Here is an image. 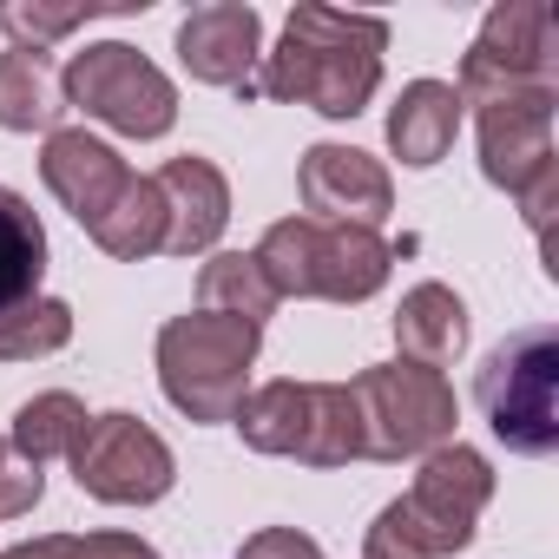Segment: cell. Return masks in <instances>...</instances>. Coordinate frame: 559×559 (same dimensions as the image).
<instances>
[{
  "label": "cell",
  "mask_w": 559,
  "mask_h": 559,
  "mask_svg": "<svg viewBox=\"0 0 559 559\" xmlns=\"http://www.w3.org/2000/svg\"><path fill=\"white\" fill-rule=\"evenodd\" d=\"M454 132H461V99H454L448 80H415V86H402V99H395V112H389V152H395L402 165H415V171L441 165L448 145H454Z\"/></svg>",
  "instance_id": "cell-15"
},
{
  "label": "cell",
  "mask_w": 559,
  "mask_h": 559,
  "mask_svg": "<svg viewBox=\"0 0 559 559\" xmlns=\"http://www.w3.org/2000/svg\"><path fill=\"white\" fill-rule=\"evenodd\" d=\"M40 493H47L40 461H27L8 435H0V513H27V507H40Z\"/></svg>",
  "instance_id": "cell-26"
},
{
  "label": "cell",
  "mask_w": 559,
  "mask_h": 559,
  "mask_svg": "<svg viewBox=\"0 0 559 559\" xmlns=\"http://www.w3.org/2000/svg\"><path fill=\"white\" fill-rule=\"evenodd\" d=\"M243 559H323V552H317V539L297 533V526H263V533L243 539Z\"/></svg>",
  "instance_id": "cell-28"
},
{
  "label": "cell",
  "mask_w": 559,
  "mask_h": 559,
  "mask_svg": "<svg viewBox=\"0 0 559 559\" xmlns=\"http://www.w3.org/2000/svg\"><path fill=\"white\" fill-rule=\"evenodd\" d=\"M0 559H80V539L73 533H47V539H27V546L0 552Z\"/></svg>",
  "instance_id": "cell-30"
},
{
  "label": "cell",
  "mask_w": 559,
  "mask_h": 559,
  "mask_svg": "<svg viewBox=\"0 0 559 559\" xmlns=\"http://www.w3.org/2000/svg\"><path fill=\"white\" fill-rule=\"evenodd\" d=\"M270 276L276 297H330V304H362L389 284L395 250L382 230L362 224H317V217H284L270 224L263 243L250 250Z\"/></svg>",
  "instance_id": "cell-2"
},
{
  "label": "cell",
  "mask_w": 559,
  "mask_h": 559,
  "mask_svg": "<svg viewBox=\"0 0 559 559\" xmlns=\"http://www.w3.org/2000/svg\"><path fill=\"white\" fill-rule=\"evenodd\" d=\"M362 559H428L421 546H415V533H408V520H402V507L389 500L382 513H376V526H369V546H362Z\"/></svg>",
  "instance_id": "cell-27"
},
{
  "label": "cell",
  "mask_w": 559,
  "mask_h": 559,
  "mask_svg": "<svg viewBox=\"0 0 559 559\" xmlns=\"http://www.w3.org/2000/svg\"><path fill=\"white\" fill-rule=\"evenodd\" d=\"M67 343H73V310L60 297H34V304L0 317V362H34V356H53Z\"/></svg>",
  "instance_id": "cell-24"
},
{
  "label": "cell",
  "mask_w": 559,
  "mask_h": 559,
  "mask_svg": "<svg viewBox=\"0 0 559 559\" xmlns=\"http://www.w3.org/2000/svg\"><path fill=\"white\" fill-rule=\"evenodd\" d=\"M67 93L47 67V53H0V132H60Z\"/></svg>",
  "instance_id": "cell-18"
},
{
  "label": "cell",
  "mask_w": 559,
  "mask_h": 559,
  "mask_svg": "<svg viewBox=\"0 0 559 559\" xmlns=\"http://www.w3.org/2000/svg\"><path fill=\"white\" fill-rule=\"evenodd\" d=\"M487 500H493V467H487L474 448L454 441V448H435V454L421 461L408 500H395V507H402L415 546H421L428 559H441V552H461V546L474 539V520H480Z\"/></svg>",
  "instance_id": "cell-9"
},
{
  "label": "cell",
  "mask_w": 559,
  "mask_h": 559,
  "mask_svg": "<svg viewBox=\"0 0 559 559\" xmlns=\"http://www.w3.org/2000/svg\"><path fill=\"white\" fill-rule=\"evenodd\" d=\"M80 559H158L145 539H132V533H86L80 539Z\"/></svg>",
  "instance_id": "cell-29"
},
{
  "label": "cell",
  "mask_w": 559,
  "mask_h": 559,
  "mask_svg": "<svg viewBox=\"0 0 559 559\" xmlns=\"http://www.w3.org/2000/svg\"><path fill=\"white\" fill-rule=\"evenodd\" d=\"M552 106L559 99H507L480 106V171L500 191H526L559 152H552Z\"/></svg>",
  "instance_id": "cell-13"
},
{
  "label": "cell",
  "mask_w": 559,
  "mask_h": 559,
  "mask_svg": "<svg viewBox=\"0 0 559 559\" xmlns=\"http://www.w3.org/2000/svg\"><path fill=\"white\" fill-rule=\"evenodd\" d=\"M276 304H284V297L270 290L263 263H257V257H243V250L211 257V263H204V276H198V310H211V317H237V323L263 330V317H270Z\"/></svg>",
  "instance_id": "cell-19"
},
{
  "label": "cell",
  "mask_w": 559,
  "mask_h": 559,
  "mask_svg": "<svg viewBox=\"0 0 559 559\" xmlns=\"http://www.w3.org/2000/svg\"><path fill=\"white\" fill-rule=\"evenodd\" d=\"M152 185L165 198V250L171 257L211 250L217 230L230 224V185H224V171L211 158H171Z\"/></svg>",
  "instance_id": "cell-14"
},
{
  "label": "cell",
  "mask_w": 559,
  "mask_h": 559,
  "mask_svg": "<svg viewBox=\"0 0 559 559\" xmlns=\"http://www.w3.org/2000/svg\"><path fill=\"white\" fill-rule=\"evenodd\" d=\"M395 343H402V362L441 376L467 349V304L448 284H415L395 310Z\"/></svg>",
  "instance_id": "cell-16"
},
{
  "label": "cell",
  "mask_w": 559,
  "mask_h": 559,
  "mask_svg": "<svg viewBox=\"0 0 559 559\" xmlns=\"http://www.w3.org/2000/svg\"><path fill=\"white\" fill-rule=\"evenodd\" d=\"M356 454H362V415H356L349 382H310V428H304L297 461H310V467H349Z\"/></svg>",
  "instance_id": "cell-22"
},
{
  "label": "cell",
  "mask_w": 559,
  "mask_h": 559,
  "mask_svg": "<svg viewBox=\"0 0 559 559\" xmlns=\"http://www.w3.org/2000/svg\"><path fill=\"white\" fill-rule=\"evenodd\" d=\"M257 343H263V330H250L237 317H211V310L171 317L158 330L165 402L191 421H230L243 408V376L257 362Z\"/></svg>",
  "instance_id": "cell-3"
},
{
  "label": "cell",
  "mask_w": 559,
  "mask_h": 559,
  "mask_svg": "<svg viewBox=\"0 0 559 559\" xmlns=\"http://www.w3.org/2000/svg\"><path fill=\"white\" fill-rule=\"evenodd\" d=\"M297 191H304V217H317V224L376 230L395 211V185H389L382 158H369L356 145H310L304 171H297Z\"/></svg>",
  "instance_id": "cell-10"
},
{
  "label": "cell",
  "mask_w": 559,
  "mask_h": 559,
  "mask_svg": "<svg viewBox=\"0 0 559 559\" xmlns=\"http://www.w3.org/2000/svg\"><path fill=\"white\" fill-rule=\"evenodd\" d=\"M349 395L362 415V454H376V461L435 454L454 435V389L435 369L382 362V369H362L349 382Z\"/></svg>",
  "instance_id": "cell-6"
},
{
  "label": "cell",
  "mask_w": 559,
  "mask_h": 559,
  "mask_svg": "<svg viewBox=\"0 0 559 559\" xmlns=\"http://www.w3.org/2000/svg\"><path fill=\"white\" fill-rule=\"evenodd\" d=\"M461 106H507V99H559V21L546 0H507L487 14L480 40L454 80Z\"/></svg>",
  "instance_id": "cell-5"
},
{
  "label": "cell",
  "mask_w": 559,
  "mask_h": 559,
  "mask_svg": "<svg viewBox=\"0 0 559 559\" xmlns=\"http://www.w3.org/2000/svg\"><path fill=\"white\" fill-rule=\"evenodd\" d=\"M40 178H47V191L93 230L112 204H119V191L132 185V171H126V158L112 152V145H99L93 132H47V152H40Z\"/></svg>",
  "instance_id": "cell-12"
},
{
  "label": "cell",
  "mask_w": 559,
  "mask_h": 559,
  "mask_svg": "<svg viewBox=\"0 0 559 559\" xmlns=\"http://www.w3.org/2000/svg\"><path fill=\"white\" fill-rule=\"evenodd\" d=\"M73 480L106 507H145L171 493L178 467H171V448L139 415H93L86 435L73 441Z\"/></svg>",
  "instance_id": "cell-8"
},
{
  "label": "cell",
  "mask_w": 559,
  "mask_h": 559,
  "mask_svg": "<svg viewBox=\"0 0 559 559\" xmlns=\"http://www.w3.org/2000/svg\"><path fill=\"white\" fill-rule=\"evenodd\" d=\"M178 60L191 80L204 86H237L250 93V73L263 60V21L257 8H243V0H211V8L185 14L178 27Z\"/></svg>",
  "instance_id": "cell-11"
},
{
  "label": "cell",
  "mask_w": 559,
  "mask_h": 559,
  "mask_svg": "<svg viewBox=\"0 0 559 559\" xmlns=\"http://www.w3.org/2000/svg\"><path fill=\"white\" fill-rule=\"evenodd\" d=\"M40 276H47V230L21 191L0 185V317L34 304Z\"/></svg>",
  "instance_id": "cell-17"
},
{
  "label": "cell",
  "mask_w": 559,
  "mask_h": 559,
  "mask_svg": "<svg viewBox=\"0 0 559 559\" xmlns=\"http://www.w3.org/2000/svg\"><path fill=\"white\" fill-rule=\"evenodd\" d=\"M60 93H67V106H80L86 119H99L126 139H165L171 119H178L171 80L139 47H119V40H99V47L73 53L67 73H60Z\"/></svg>",
  "instance_id": "cell-7"
},
{
  "label": "cell",
  "mask_w": 559,
  "mask_h": 559,
  "mask_svg": "<svg viewBox=\"0 0 559 559\" xmlns=\"http://www.w3.org/2000/svg\"><path fill=\"white\" fill-rule=\"evenodd\" d=\"M93 243H99L106 257H126V263L158 257V250H165V198H158V185H152V178H132V185L119 191V204L93 224Z\"/></svg>",
  "instance_id": "cell-21"
},
{
  "label": "cell",
  "mask_w": 559,
  "mask_h": 559,
  "mask_svg": "<svg viewBox=\"0 0 559 559\" xmlns=\"http://www.w3.org/2000/svg\"><path fill=\"white\" fill-rule=\"evenodd\" d=\"M382 47H389V21L376 14H343V8H297L284 27V47L263 53V73L250 80V93L310 106L323 119H356L376 99L382 80Z\"/></svg>",
  "instance_id": "cell-1"
},
{
  "label": "cell",
  "mask_w": 559,
  "mask_h": 559,
  "mask_svg": "<svg viewBox=\"0 0 559 559\" xmlns=\"http://www.w3.org/2000/svg\"><path fill=\"white\" fill-rule=\"evenodd\" d=\"M230 421L243 428V441L257 454H297L304 428H310V382H263L257 395H243V408Z\"/></svg>",
  "instance_id": "cell-20"
},
{
  "label": "cell",
  "mask_w": 559,
  "mask_h": 559,
  "mask_svg": "<svg viewBox=\"0 0 559 559\" xmlns=\"http://www.w3.org/2000/svg\"><path fill=\"white\" fill-rule=\"evenodd\" d=\"M474 402L487 428L513 454H552L559 448V330L533 323L513 330L474 376Z\"/></svg>",
  "instance_id": "cell-4"
},
{
  "label": "cell",
  "mask_w": 559,
  "mask_h": 559,
  "mask_svg": "<svg viewBox=\"0 0 559 559\" xmlns=\"http://www.w3.org/2000/svg\"><path fill=\"white\" fill-rule=\"evenodd\" d=\"M99 8H27V0H14V8H0V27H8L14 40H21V53H40V47H53V40H67L73 27H86Z\"/></svg>",
  "instance_id": "cell-25"
},
{
  "label": "cell",
  "mask_w": 559,
  "mask_h": 559,
  "mask_svg": "<svg viewBox=\"0 0 559 559\" xmlns=\"http://www.w3.org/2000/svg\"><path fill=\"white\" fill-rule=\"evenodd\" d=\"M86 402L80 395H67V389H47V395H34V402H21L14 408V448L27 454V461H53V454H73V441L86 435Z\"/></svg>",
  "instance_id": "cell-23"
}]
</instances>
